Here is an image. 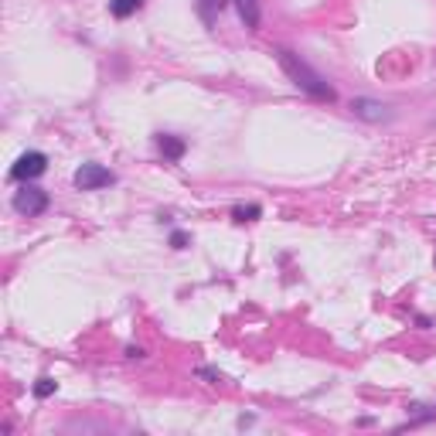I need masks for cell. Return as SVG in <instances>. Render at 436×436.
Segmentation results:
<instances>
[{
    "label": "cell",
    "mask_w": 436,
    "mask_h": 436,
    "mask_svg": "<svg viewBox=\"0 0 436 436\" xmlns=\"http://www.w3.org/2000/svg\"><path fill=\"white\" fill-rule=\"evenodd\" d=\"M276 62H280V69L286 72V78H290L300 92H307L310 99H317V103H334V99H337L334 85H328V78L321 76V72H314L300 55H293L290 48H276Z\"/></svg>",
    "instance_id": "6da1fadb"
},
{
    "label": "cell",
    "mask_w": 436,
    "mask_h": 436,
    "mask_svg": "<svg viewBox=\"0 0 436 436\" xmlns=\"http://www.w3.org/2000/svg\"><path fill=\"white\" fill-rule=\"evenodd\" d=\"M72 181H76L78 191H99V188L116 184V174H113L109 167H103V164H82Z\"/></svg>",
    "instance_id": "7a4b0ae2"
},
{
    "label": "cell",
    "mask_w": 436,
    "mask_h": 436,
    "mask_svg": "<svg viewBox=\"0 0 436 436\" xmlns=\"http://www.w3.org/2000/svg\"><path fill=\"white\" fill-rule=\"evenodd\" d=\"M48 171V157L41 154V150H27V154L17 157V164L10 167V178L14 181H34V178H41Z\"/></svg>",
    "instance_id": "3957f363"
},
{
    "label": "cell",
    "mask_w": 436,
    "mask_h": 436,
    "mask_svg": "<svg viewBox=\"0 0 436 436\" xmlns=\"http://www.w3.org/2000/svg\"><path fill=\"white\" fill-rule=\"evenodd\" d=\"M45 208H48V191H41V188L24 184V188L14 195V211H21V215H27V218L41 215Z\"/></svg>",
    "instance_id": "277c9868"
},
{
    "label": "cell",
    "mask_w": 436,
    "mask_h": 436,
    "mask_svg": "<svg viewBox=\"0 0 436 436\" xmlns=\"http://www.w3.org/2000/svg\"><path fill=\"white\" fill-rule=\"evenodd\" d=\"M351 113H355L358 120H365V123H385V120L392 116L385 103H379V99H365V96L351 99Z\"/></svg>",
    "instance_id": "5b68a950"
},
{
    "label": "cell",
    "mask_w": 436,
    "mask_h": 436,
    "mask_svg": "<svg viewBox=\"0 0 436 436\" xmlns=\"http://www.w3.org/2000/svg\"><path fill=\"white\" fill-rule=\"evenodd\" d=\"M157 150L164 154V160L178 164L181 157H184V150H188V143L181 136H174V133H157Z\"/></svg>",
    "instance_id": "8992f818"
},
{
    "label": "cell",
    "mask_w": 436,
    "mask_h": 436,
    "mask_svg": "<svg viewBox=\"0 0 436 436\" xmlns=\"http://www.w3.org/2000/svg\"><path fill=\"white\" fill-rule=\"evenodd\" d=\"M235 7H239L242 24L249 27V31H256L259 21H262V14H259V0H235Z\"/></svg>",
    "instance_id": "52a82bcc"
},
{
    "label": "cell",
    "mask_w": 436,
    "mask_h": 436,
    "mask_svg": "<svg viewBox=\"0 0 436 436\" xmlns=\"http://www.w3.org/2000/svg\"><path fill=\"white\" fill-rule=\"evenodd\" d=\"M225 3H229V0H195V7H198V17H202L208 27L218 21V14L225 10Z\"/></svg>",
    "instance_id": "ba28073f"
},
{
    "label": "cell",
    "mask_w": 436,
    "mask_h": 436,
    "mask_svg": "<svg viewBox=\"0 0 436 436\" xmlns=\"http://www.w3.org/2000/svg\"><path fill=\"white\" fill-rule=\"evenodd\" d=\"M140 3L143 0H109V10H113V17H129V14H136L140 10Z\"/></svg>",
    "instance_id": "9c48e42d"
},
{
    "label": "cell",
    "mask_w": 436,
    "mask_h": 436,
    "mask_svg": "<svg viewBox=\"0 0 436 436\" xmlns=\"http://www.w3.org/2000/svg\"><path fill=\"white\" fill-rule=\"evenodd\" d=\"M259 215H262V208L259 205H235L232 208V218H235V222H256Z\"/></svg>",
    "instance_id": "30bf717a"
},
{
    "label": "cell",
    "mask_w": 436,
    "mask_h": 436,
    "mask_svg": "<svg viewBox=\"0 0 436 436\" xmlns=\"http://www.w3.org/2000/svg\"><path fill=\"white\" fill-rule=\"evenodd\" d=\"M52 392H55V379H48V375H41V379L34 382V395H38V399H48Z\"/></svg>",
    "instance_id": "8fae6325"
},
{
    "label": "cell",
    "mask_w": 436,
    "mask_h": 436,
    "mask_svg": "<svg viewBox=\"0 0 436 436\" xmlns=\"http://www.w3.org/2000/svg\"><path fill=\"white\" fill-rule=\"evenodd\" d=\"M198 375H202V379H211V385L225 382V375H222V372H215V368H198Z\"/></svg>",
    "instance_id": "7c38bea8"
},
{
    "label": "cell",
    "mask_w": 436,
    "mask_h": 436,
    "mask_svg": "<svg viewBox=\"0 0 436 436\" xmlns=\"http://www.w3.org/2000/svg\"><path fill=\"white\" fill-rule=\"evenodd\" d=\"M171 249H188V232H171Z\"/></svg>",
    "instance_id": "4fadbf2b"
},
{
    "label": "cell",
    "mask_w": 436,
    "mask_h": 436,
    "mask_svg": "<svg viewBox=\"0 0 436 436\" xmlns=\"http://www.w3.org/2000/svg\"><path fill=\"white\" fill-rule=\"evenodd\" d=\"M127 358H143V348H133V344H129V348H127Z\"/></svg>",
    "instance_id": "5bb4252c"
}]
</instances>
